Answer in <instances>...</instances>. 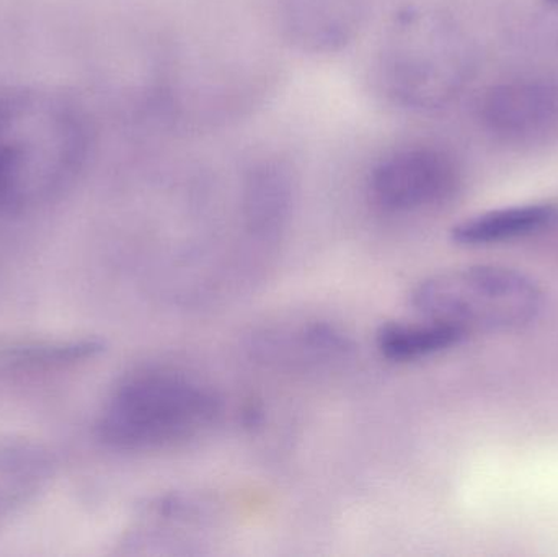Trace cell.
<instances>
[{"instance_id": "8992f818", "label": "cell", "mask_w": 558, "mask_h": 557, "mask_svg": "<svg viewBox=\"0 0 558 557\" xmlns=\"http://www.w3.org/2000/svg\"><path fill=\"white\" fill-rule=\"evenodd\" d=\"M488 133L514 144H537L558 137L557 78H514L494 85L478 105Z\"/></svg>"}, {"instance_id": "8fae6325", "label": "cell", "mask_w": 558, "mask_h": 557, "mask_svg": "<svg viewBox=\"0 0 558 557\" xmlns=\"http://www.w3.org/2000/svg\"><path fill=\"white\" fill-rule=\"evenodd\" d=\"M468 334L449 324L425 319L423 323H390L376 336L377 349L392 362H416L458 347Z\"/></svg>"}, {"instance_id": "7c38bea8", "label": "cell", "mask_w": 558, "mask_h": 557, "mask_svg": "<svg viewBox=\"0 0 558 557\" xmlns=\"http://www.w3.org/2000/svg\"><path fill=\"white\" fill-rule=\"evenodd\" d=\"M100 342L97 340H78V342L62 343H25V346L7 347L0 352V356L10 363H74L81 360L92 359L101 352Z\"/></svg>"}, {"instance_id": "5b68a950", "label": "cell", "mask_w": 558, "mask_h": 557, "mask_svg": "<svg viewBox=\"0 0 558 557\" xmlns=\"http://www.w3.org/2000/svg\"><path fill=\"white\" fill-rule=\"evenodd\" d=\"M458 160L438 146L409 144L384 154L367 175L371 202L387 215H416L451 202L461 189Z\"/></svg>"}, {"instance_id": "3957f363", "label": "cell", "mask_w": 558, "mask_h": 557, "mask_svg": "<svg viewBox=\"0 0 558 557\" xmlns=\"http://www.w3.org/2000/svg\"><path fill=\"white\" fill-rule=\"evenodd\" d=\"M376 72L380 90L393 104L435 110L464 90L472 72L471 45L451 16L407 9L380 43Z\"/></svg>"}, {"instance_id": "52a82bcc", "label": "cell", "mask_w": 558, "mask_h": 557, "mask_svg": "<svg viewBox=\"0 0 558 557\" xmlns=\"http://www.w3.org/2000/svg\"><path fill=\"white\" fill-rule=\"evenodd\" d=\"M281 19L289 39L311 52L347 48L360 32L363 0H282Z\"/></svg>"}, {"instance_id": "277c9868", "label": "cell", "mask_w": 558, "mask_h": 557, "mask_svg": "<svg viewBox=\"0 0 558 557\" xmlns=\"http://www.w3.org/2000/svg\"><path fill=\"white\" fill-rule=\"evenodd\" d=\"M412 304L423 319L449 324L464 334L521 329L544 306L539 284L501 265H464L425 278Z\"/></svg>"}, {"instance_id": "9c48e42d", "label": "cell", "mask_w": 558, "mask_h": 557, "mask_svg": "<svg viewBox=\"0 0 558 557\" xmlns=\"http://www.w3.org/2000/svg\"><path fill=\"white\" fill-rule=\"evenodd\" d=\"M294 205V179L278 160L257 164L244 186V218L255 238L271 241L288 225Z\"/></svg>"}, {"instance_id": "30bf717a", "label": "cell", "mask_w": 558, "mask_h": 557, "mask_svg": "<svg viewBox=\"0 0 558 557\" xmlns=\"http://www.w3.org/2000/svg\"><path fill=\"white\" fill-rule=\"evenodd\" d=\"M51 455L29 441L0 444V519L38 496L51 480Z\"/></svg>"}, {"instance_id": "7a4b0ae2", "label": "cell", "mask_w": 558, "mask_h": 557, "mask_svg": "<svg viewBox=\"0 0 558 557\" xmlns=\"http://www.w3.org/2000/svg\"><path fill=\"white\" fill-rule=\"evenodd\" d=\"M221 412V399L199 379L173 370L146 368L118 383L97 432L117 450H163L208 434Z\"/></svg>"}, {"instance_id": "6da1fadb", "label": "cell", "mask_w": 558, "mask_h": 557, "mask_svg": "<svg viewBox=\"0 0 558 557\" xmlns=\"http://www.w3.org/2000/svg\"><path fill=\"white\" fill-rule=\"evenodd\" d=\"M87 149L84 120L64 98L33 88L0 92V208L28 211L64 195Z\"/></svg>"}, {"instance_id": "ba28073f", "label": "cell", "mask_w": 558, "mask_h": 557, "mask_svg": "<svg viewBox=\"0 0 558 557\" xmlns=\"http://www.w3.org/2000/svg\"><path fill=\"white\" fill-rule=\"evenodd\" d=\"M558 225V203L539 202L488 209L452 228V241L464 247H488L517 241Z\"/></svg>"}]
</instances>
